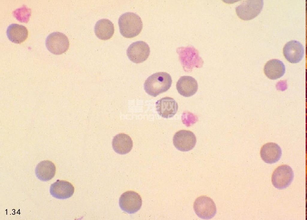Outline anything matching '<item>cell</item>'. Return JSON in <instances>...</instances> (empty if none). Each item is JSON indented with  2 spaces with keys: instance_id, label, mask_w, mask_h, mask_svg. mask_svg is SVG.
Returning <instances> with one entry per match:
<instances>
[{
  "instance_id": "4fadbf2b",
  "label": "cell",
  "mask_w": 307,
  "mask_h": 220,
  "mask_svg": "<svg viewBox=\"0 0 307 220\" xmlns=\"http://www.w3.org/2000/svg\"><path fill=\"white\" fill-rule=\"evenodd\" d=\"M156 110L159 114L162 117L170 118L176 113L178 104L172 98L164 97L158 100L156 103Z\"/></svg>"
},
{
  "instance_id": "5b68a950",
  "label": "cell",
  "mask_w": 307,
  "mask_h": 220,
  "mask_svg": "<svg viewBox=\"0 0 307 220\" xmlns=\"http://www.w3.org/2000/svg\"><path fill=\"white\" fill-rule=\"evenodd\" d=\"M263 1L246 0L236 7L238 16L244 20L254 19L261 13L263 6Z\"/></svg>"
},
{
  "instance_id": "5bb4252c",
  "label": "cell",
  "mask_w": 307,
  "mask_h": 220,
  "mask_svg": "<svg viewBox=\"0 0 307 220\" xmlns=\"http://www.w3.org/2000/svg\"><path fill=\"white\" fill-rule=\"evenodd\" d=\"M176 87L180 94L188 97L194 95L196 92L198 86L197 81L193 77L184 76L179 79Z\"/></svg>"
},
{
  "instance_id": "9a60e30c",
  "label": "cell",
  "mask_w": 307,
  "mask_h": 220,
  "mask_svg": "<svg viewBox=\"0 0 307 220\" xmlns=\"http://www.w3.org/2000/svg\"><path fill=\"white\" fill-rule=\"evenodd\" d=\"M282 154L280 146L274 142H268L264 145L260 151L262 160L266 163L272 164L279 160Z\"/></svg>"
},
{
  "instance_id": "8992f818",
  "label": "cell",
  "mask_w": 307,
  "mask_h": 220,
  "mask_svg": "<svg viewBox=\"0 0 307 220\" xmlns=\"http://www.w3.org/2000/svg\"><path fill=\"white\" fill-rule=\"evenodd\" d=\"M294 177L292 169L287 165L278 166L273 172L271 181L274 186L281 189L288 187L292 182Z\"/></svg>"
},
{
  "instance_id": "2e32d148",
  "label": "cell",
  "mask_w": 307,
  "mask_h": 220,
  "mask_svg": "<svg viewBox=\"0 0 307 220\" xmlns=\"http://www.w3.org/2000/svg\"><path fill=\"white\" fill-rule=\"evenodd\" d=\"M133 144L131 137L124 133H120L115 136L112 141V148L114 151L121 155L129 153L133 148Z\"/></svg>"
},
{
  "instance_id": "9c48e42d",
  "label": "cell",
  "mask_w": 307,
  "mask_h": 220,
  "mask_svg": "<svg viewBox=\"0 0 307 220\" xmlns=\"http://www.w3.org/2000/svg\"><path fill=\"white\" fill-rule=\"evenodd\" d=\"M150 53L148 45L143 41L133 43L128 47L127 54L129 59L133 62L139 63L145 61Z\"/></svg>"
},
{
  "instance_id": "7a4b0ae2",
  "label": "cell",
  "mask_w": 307,
  "mask_h": 220,
  "mask_svg": "<svg viewBox=\"0 0 307 220\" xmlns=\"http://www.w3.org/2000/svg\"><path fill=\"white\" fill-rule=\"evenodd\" d=\"M120 32L124 37L132 38L138 36L143 28L141 18L133 12H127L122 14L118 21Z\"/></svg>"
},
{
  "instance_id": "e0dca14e",
  "label": "cell",
  "mask_w": 307,
  "mask_h": 220,
  "mask_svg": "<svg viewBox=\"0 0 307 220\" xmlns=\"http://www.w3.org/2000/svg\"><path fill=\"white\" fill-rule=\"evenodd\" d=\"M56 172L55 165L52 161L44 160L37 165L35 170L37 177L43 181H48L55 176Z\"/></svg>"
},
{
  "instance_id": "ac0fdd59",
  "label": "cell",
  "mask_w": 307,
  "mask_h": 220,
  "mask_svg": "<svg viewBox=\"0 0 307 220\" xmlns=\"http://www.w3.org/2000/svg\"><path fill=\"white\" fill-rule=\"evenodd\" d=\"M7 35L9 40L16 44H20L27 39L28 31L25 26L16 24L10 25L7 30Z\"/></svg>"
},
{
  "instance_id": "ba28073f",
  "label": "cell",
  "mask_w": 307,
  "mask_h": 220,
  "mask_svg": "<svg viewBox=\"0 0 307 220\" xmlns=\"http://www.w3.org/2000/svg\"><path fill=\"white\" fill-rule=\"evenodd\" d=\"M142 198L137 193L132 191H126L121 196L119 205L121 210L127 213H134L140 209Z\"/></svg>"
},
{
  "instance_id": "277c9868",
  "label": "cell",
  "mask_w": 307,
  "mask_h": 220,
  "mask_svg": "<svg viewBox=\"0 0 307 220\" xmlns=\"http://www.w3.org/2000/svg\"><path fill=\"white\" fill-rule=\"evenodd\" d=\"M47 49L52 54H61L68 49L69 42L67 36L60 32H53L49 34L46 40Z\"/></svg>"
},
{
  "instance_id": "30bf717a",
  "label": "cell",
  "mask_w": 307,
  "mask_h": 220,
  "mask_svg": "<svg viewBox=\"0 0 307 220\" xmlns=\"http://www.w3.org/2000/svg\"><path fill=\"white\" fill-rule=\"evenodd\" d=\"M173 141L177 149L182 151H187L194 147L196 142V138L192 132L181 130L175 134Z\"/></svg>"
},
{
  "instance_id": "7c38bea8",
  "label": "cell",
  "mask_w": 307,
  "mask_h": 220,
  "mask_svg": "<svg viewBox=\"0 0 307 220\" xmlns=\"http://www.w3.org/2000/svg\"><path fill=\"white\" fill-rule=\"evenodd\" d=\"M74 188L70 182L64 180H57L50 187V194L58 199H66L72 196L74 193Z\"/></svg>"
},
{
  "instance_id": "6da1fadb",
  "label": "cell",
  "mask_w": 307,
  "mask_h": 220,
  "mask_svg": "<svg viewBox=\"0 0 307 220\" xmlns=\"http://www.w3.org/2000/svg\"><path fill=\"white\" fill-rule=\"evenodd\" d=\"M172 80L170 75L166 72H160L153 74L145 80L144 88L149 95L156 97L167 91L171 87Z\"/></svg>"
},
{
  "instance_id": "ffe728a7",
  "label": "cell",
  "mask_w": 307,
  "mask_h": 220,
  "mask_svg": "<svg viewBox=\"0 0 307 220\" xmlns=\"http://www.w3.org/2000/svg\"><path fill=\"white\" fill-rule=\"evenodd\" d=\"M94 31L96 35L99 39L103 40H108L111 38L114 34V25L109 20L102 19L96 23Z\"/></svg>"
},
{
  "instance_id": "d6986e66",
  "label": "cell",
  "mask_w": 307,
  "mask_h": 220,
  "mask_svg": "<svg viewBox=\"0 0 307 220\" xmlns=\"http://www.w3.org/2000/svg\"><path fill=\"white\" fill-rule=\"evenodd\" d=\"M264 72L268 78L276 80L282 76L285 71L283 63L279 60L274 59L268 61L264 68Z\"/></svg>"
},
{
  "instance_id": "52a82bcc",
  "label": "cell",
  "mask_w": 307,
  "mask_h": 220,
  "mask_svg": "<svg viewBox=\"0 0 307 220\" xmlns=\"http://www.w3.org/2000/svg\"><path fill=\"white\" fill-rule=\"evenodd\" d=\"M177 51L185 68L190 69L194 67H199L202 66L203 61L199 56L198 51L194 47L178 48Z\"/></svg>"
},
{
  "instance_id": "8fae6325",
  "label": "cell",
  "mask_w": 307,
  "mask_h": 220,
  "mask_svg": "<svg viewBox=\"0 0 307 220\" xmlns=\"http://www.w3.org/2000/svg\"><path fill=\"white\" fill-rule=\"evenodd\" d=\"M283 53L286 59L289 62L297 63L302 59L304 54V49L299 42L292 40L285 45Z\"/></svg>"
},
{
  "instance_id": "3957f363",
  "label": "cell",
  "mask_w": 307,
  "mask_h": 220,
  "mask_svg": "<svg viewBox=\"0 0 307 220\" xmlns=\"http://www.w3.org/2000/svg\"><path fill=\"white\" fill-rule=\"evenodd\" d=\"M193 208L198 216L203 219H211L216 213V205L213 200L204 195L200 196L195 199Z\"/></svg>"
}]
</instances>
